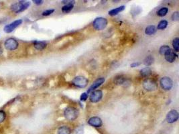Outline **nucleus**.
<instances>
[{
    "mask_svg": "<svg viewBox=\"0 0 179 134\" xmlns=\"http://www.w3.org/2000/svg\"><path fill=\"white\" fill-rule=\"evenodd\" d=\"M167 26H168V22L166 20H163L159 22L158 27L156 28L158 29V30H164V29L166 28Z\"/></svg>",
    "mask_w": 179,
    "mask_h": 134,
    "instance_id": "5701e85b",
    "label": "nucleus"
},
{
    "mask_svg": "<svg viewBox=\"0 0 179 134\" xmlns=\"http://www.w3.org/2000/svg\"><path fill=\"white\" fill-rule=\"evenodd\" d=\"M34 46L38 50H42L46 47V43L45 42L36 41L34 43Z\"/></svg>",
    "mask_w": 179,
    "mask_h": 134,
    "instance_id": "4468645a",
    "label": "nucleus"
},
{
    "mask_svg": "<svg viewBox=\"0 0 179 134\" xmlns=\"http://www.w3.org/2000/svg\"><path fill=\"white\" fill-rule=\"evenodd\" d=\"M87 98H88V95H87L86 93H83L81 95H80V99L81 101H85V100L87 99Z\"/></svg>",
    "mask_w": 179,
    "mask_h": 134,
    "instance_id": "c85d7f7f",
    "label": "nucleus"
},
{
    "mask_svg": "<svg viewBox=\"0 0 179 134\" xmlns=\"http://www.w3.org/2000/svg\"><path fill=\"white\" fill-rule=\"evenodd\" d=\"M179 115L178 113L177 112V111L176 110H173L170 111L169 113H167L166 115V121L169 124H173V123L176 122V121L178 119Z\"/></svg>",
    "mask_w": 179,
    "mask_h": 134,
    "instance_id": "1a4fd4ad",
    "label": "nucleus"
},
{
    "mask_svg": "<svg viewBox=\"0 0 179 134\" xmlns=\"http://www.w3.org/2000/svg\"><path fill=\"white\" fill-rule=\"evenodd\" d=\"M71 129L66 126L60 127L58 129V134H71Z\"/></svg>",
    "mask_w": 179,
    "mask_h": 134,
    "instance_id": "f3484780",
    "label": "nucleus"
},
{
    "mask_svg": "<svg viewBox=\"0 0 179 134\" xmlns=\"http://www.w3.org/2000/svg\"><path fill=\"white\" fill-rule=\"evenodd\" d=\"M143 87L147 91H154L158 89V84L155 80L147 79L143 82Z\"/></svg>",
    "mask_w": 179,
    "mask_h": 134,
    "instance_id": "39448f33",
    "label": "nucleus"
},
{
    "mask_svg": "<svg viewBox=\"0 0 179 134\" xmlns=\"http://www.w3.org/2000/svg\"><path fill=\"white\" fill-rule=\"evenodd\" d=\"M173 46L176 52H178L179 50V38H174L173 41Z\"/></svg>",
    "mask_w": 179,
    "mask_h": 134,
    "instance_id": "b1692460",
    "label": "nucleus"
},
{
    "mask_svg": "<svg viewBox=\"0 0 179 134\" xmlns=\"http://www.w3.org/2000/svg\"><path fill=\"white\" fill-rule=\"evenodd\" d=\"M88 124L90 125L91 126L95 127H100L102 126L103 123L101 118L98 117H91L90 119L88 120Z\"/></svg>",
    "mask_w": 179,
    "mask_h": 134,
    "instance_id": "f8f14e48",
    "label": "nucleus"
},
{
    "mask_svg": "<svg viewBox=\"0 0 179 134\" xmlns=\"http://www.w3.org/2000/svg\"><path fill=\"white\" fill-rule=\"evenodd\" d=\"M22 20H17L15 21L12 22V23L8 24V25H6L4 27V32L6 33H11L12 32L13 30H15V28H17L20 24H22Z\"/></svg>",
    "mask_w": 179,
    "mask_h": 134,
    "instance_id": "6e6552de",
    "label": "nucleus"
},
{
    "mask_svg": "<svg viewBox=\"0 0 179 134\" xmlns=\"http://www.w3.org/2000/svg\"><path fill=\"white\" fill-rule=\"evenodd\" d=\"M104 82H105V79L103 77L99 78V79H97V80H95V81L93 82V84H91L90 87L89 88L88 91H87V93L93 92L94 90H95L96 89H97L98 87L101 85Z\"/></svg>",
    "mask_w": 179,
    "mask_h": 134,
    "instance_id": "9b49d317",
    "label": "nucleus"
},
{
    "mask_svg": "<svg viewBox=\"0 0 179 134\" xmlns=\"http://www.w3.org/2000/svg\"><path fill=\"white\" fill-rule=\"evenodd\" d=\"M55 12V10L54 9H50V10H46L45 11H44L42 12V15H44V16H47V15H49Z\"/></svg>",
    "mask_w": 179,
    "mask_h": 134,
    "instance_id": "bb28decb",
    "label": "nucleus"
},
{
    "mask_svg": "<svg viewBox=\"0 0 179 134\" xmlns=\"http://www.w3.org/2000/svg\"><path fill=\"white\" fill-rule=\"evenodd\" d=\"M6 117V113L5 111H0V124L5 120Z\"/></svg>",
    "mask_w": 179,
    "mask_h": 134,
    "instance_id": "a878e982",
    "label": "nucleus"
},
{
    "mask_svg": "<svg viewBox=\"0 0 179 134\" xmlns=\"http://www.w3.org/2000/svg\"><path fill=\"white\" fill-rule=\"evenodd\" d=\"M160 84L161 87L166 91H169L173 88V82L171 78L168 77H162L160 80Z\"/></svg>",
    "mask_w": 179,
    "mask_h": 134,
    "instance_id": "423d86ee",
    "label": "nucleus"
},
{
    "mask_svg": "<svg viewBox=\"0 0 179 134\" xmlns=\"http://www.w3.org/2000/svg\"><path fill=\"white\" fill-rule=\"evenodd\" d=\"M89 80L83 76H77L74 78V79L72 80V83L74 86L78 88H85L88 84Z\"/></svg>",
    "mask_w": 179,
    "mask_h": 134,
    "instance_id": "20e7f679",
    "label": "nucleus"
},
{
    "mask_svg": "<svg viewBox=\"0 0 179 134\" xmlns=\"http://www.w3.org/2000/svg\"><path fill=\"white\" fill-rule=\"evenodd\" d=\"M103 97V92L101 90H96L93 91L91 93L89 99L90 101L92 103H97L102 99Z\"/></svg>",
    "mask_w": 179,
    "mask_h": 134,
    "instance_id": "9d476101",
    "label": "nucleus"
},
{
    "mask_svg": "<svg viewBox=\"0 0 179 134\" xmlns=\"http://www.w3.org/2000/svg\"><path fill=\"white\" fill-rule=\"evenodd\" d=\"M140 64H141L140 62H134V63L131 64V65H130V66L131 67V68H135V67H137L138 66H140Z\"/></svg>",
    "mask_w": 179,
    "mask_h": 134,
    "instance_id": "c756f323",
    "label": "nucleus"
},
{
    "mask_svg": "<svg viewBox=\"0 0 179 134\" xmlns=\"http://www.w3.org/2000/svg\"><path fill=\"white\" fill-rule=\"evenodd\" d=\"M170 47L169 46H166V45H164V46H162L160 47V50H159V52L160 54L162 55H164L166 53V52L169 50H170Z\"/></svg>",
    "mask_w": 179,
    "mask_h": 134,
    "instance_id": "393cba45",
    "label": "nucleus"
},
{
    "mask_svg": "<svg viewBox=\"0 0 179 134\" xmlns=\"http://www.w3.org/2000/svg\"><path fill=\"white\" fill-rule=\"evenodd\" d=\"M33 2L36 5H41L43 3V1H41V0H34Z\"/></svg>",
    "mask_w": 179,
    "mask_h": 134,
    "instance_id": "7c9ffc66",
    "label": "nucleus"
},
{
    "mask_svg": "<svg viewBox=\"0 0 179 134\" xmlns=\"http://www.w3.org/2000/svg\"><path fill=\"white\" fill-rule=\"evenodd\" d=\"M126 7H125L124 6H122L120 7H118V8H116L115 9H113V10H111L110 11H109V15H115L119 13L120 12H122V11L124 10V9Z\"/></svg>",
    "mask_w": 179,
    "mask_h": 134,
    "instance_id": "2eb2a0df",
    "label": "nucleus"
},
{
    "mask_svg": "<svg viewBox=\"0 0 179 134\" xmlns=\"http://www.w3.org/2000/svg\"><path fill=\"white\" fill-rule=\"evenodd\" d=\"M115 83L117 84H124L126 82V78L123 76H117L115 78Z\"/></svg>",
    "mask_w": 179,
    "mask_h": 134,
    "instance_id": "aec40b11",
    "label": "nucleus"
},
{
    "mask_svg": "<svg viewBox=\"0 0 179 134\" xmlns=\"http://www.w3.org/2000/svg\"><path fill=\"white\" fill-rule=\"evenodd\" d=\"M172 20H173L174 22L178 21V20H179L178 12H175L173 13V15H172Z\"/></svg>",
    "mask_w": 179,
    "mask_h": 134,
    "instance_id": "cd10ccee",
    "label": "nucleus"
},
{
    "mask_svg": "<svg viewBox=\"0 0 179 134\" xmlns=\"http://www.w3.org/2000/svg\"><path fill=\"white\" fill-rule=\"evenodd\" d=\"M107 20L105 17H99L95 19L93 22V26L96 30H103L107 26Z\"/></svg>",
    "mask_w": 179,
    "mask_h": 134,
    "instance_id": "7ed1b4c3",
    "label": "nucleus"
},
{
    "mask_svg": "<svg viewBox=\"0 0 179 134\" xmlns=\"http://www.w3.org/2000/svg\"><path fill=\"white\" fill-rule=\"evenodd\" d=\"M18 42L16 40L13 39V38H9L6 40L4 43V46H5V48L8 50L10 51H13L16 50L18 47Z\"/></svg>",
    "mask_w": 179,
    "mask_h": 134,
    "instance_id": "0eeeda50",
    "label": "nucleus"
},
{
    "mask_svg": "<svg viewBox=\"0 0 179 134\" xmlns=\"http://www.w3.org/2000/svg\"><path fill=\"white\" fill-rule=\"evenodd\" d=\"M164 56H165L164 57L165 59H166V61L171 62V63L174 62V60H176V58L178 57V56L174 52V51L172 50L171 49L168 50L166 53L164 54Z\"/></svg>",
    "mask_w": 179,
    "mask_h": 134,
    "instance_id": "ddd939ff",
    "label": "nucleus"
},
{
    "mask_svg": "<svg viewBox=\"0 0 179 134\" xmlns=\"http://www.w3.org/2000/svg\"><path fill=\"white\" fill-rule=\"evenodd\" d=\"M64 115L66 119L69 121H73L77 119L78 115H79V112L78 110L73 107H69L64 110Z\"/></svg>",
    "mask_w": 179,
    "mask_h": 134,
    "instance_id": "f257e3e1",
    "label": "nucleus"
},
{
    "mask_svg": "<svg viewBox=\"0 0 179 134\" xmlns=\"http://www.w3.org/2000/svg\"><path fill=\"white\" fill-rule=\"evenodd\" d=\"M156 30H157V28H156L155 26H148L146 27V30H145V33H146V34L147 35H152L156 33Z\"/></svg>",
    "mask_w": 179,
    "mask_h": 134,
    "instance_id": "a211bd4d",
    "label": "nucleus"
},
{
    "mask_svg": "<svg viewBox=\"0 0 179 134\" xmlns=\"http://www.w3.org/2000/svg\"><path fill=\"white\" fill-rule=\"evenodd\" d=\"M74 3H75V1H70V3H69L68 4H66V5L64 6L62 8V12L68 13L69 12H71V11L73 9Z\"/></svg>",
    "mask_w": 179,
    "mask_h": 134,
    "instance_id": "dca6fc26",
    "label": "nucleus"
},
{
    "mask_svg": "<svg viewBox=\"0 0 179 134\" xmlns=\"http://www.w3.org/2000/svg\"><path fill=\"white\" fill-rule=\"evenodd\" d=\"M30 6V2L25 1H20L17 3L13 4L11 7V9L13 12L15 13H20L26 10L29 6Z\"/></svg>",
    "mask_w": 179,
    "mask_h": 134,
    "instance_id": "f03ea898",
    "label": "nucleus"
},
{
    "mask_svg": "<svg viewBox=\"0 0 179 134\" xmlns=\"http://www.w3.org/2000/svg\"><path fill=\"white\" fill-rule=\"evenodd\" d=\"M151 69L149 67H145L140 70V74L142 77H148L151 75Z\"/></svg>",
    "mask_w": 179,
    "mask_h": 134,
    "instance_id": "6ab92c4d",
    "label": "nucleus"
},
{
    "mask_svg": "<svg viewBox=\"0 0 179 134\" xmlns=\"http://www.w3.org/2000/svg\"><path fill=\"white\" fill-rule=\"evenodd\" d=\"M168 12H169V8H166V7H164V8H162L160 9L157 12V15L158 16L160 17H163L165 16L167 14Z\"/></svg>",
    "mask_w": 179,
    "mask_h": 134,
    "instance_id": "4be33fe9",
    "label": "nucleus"
},
{
    "mask_svg": "<svg viewBox=\"0 0 179 134\" xmlns=\"http://www.w3.org/2000/svg\"><path fill=\"white\" fill-rule=\"evenodd\" d=\"M154 61V59L152 56L149 55L148 57H146V59L144 60V64L146 66H150L153 64V62Z\"/></svg>",
    "mask_w": 179,
    "mask_h": 134,
    "instance_id": "412c9836",
    "label": "nucleus"
}]
</instances>
